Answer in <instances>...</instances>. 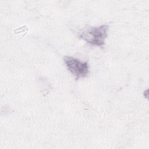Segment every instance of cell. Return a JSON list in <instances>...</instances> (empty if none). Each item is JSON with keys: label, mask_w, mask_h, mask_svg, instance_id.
Masks as SVG:
<instances>
[{"label": "cell", "mask_w": 149, "mask_h": 149, "mask_svg": "<svg viewBox=\"0 0 149 149\" xmlns=\"http://www.w3.org/2000/svg\"><path fill=\"white\" fill-rule=\"evenodd\" d=\"M108 27L107 24H103L98 27L88 28L81 31L79 34V37L92 45L102 46L107 37Z\"/></svg>", "instance_id": "obj_1"}, {"label": "cell", "mask_w": 149, "mask_h": 149, "mask_svg": "<svg viewBox=\"0 0 149 149\" xmlns=\"http://www.w3.org/2000/svg\"><path fill=\"white\" fill-rule=\"evenodd\" d=\"M63 61L68 70L75 76L76 80L85 77L88 73L89 66L87 62H81L72 56H65Z\"/></svg>", "instance_id": "obj_2"}]
</instances>
